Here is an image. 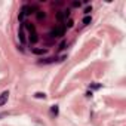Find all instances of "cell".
Listing matches in <instances>:
<instances>
[{
  "instance_id": "obj_3",
  "label": "cell",
  "mask_w": 126,
  "mask_h": 126,
  "mask_svg": "<svg viewBox=\"0 0 126 126\" xmlns=\"http://www.w3.org/2000/svg\"><path fill=\"white\" fill-rule=\"evenodd\" d=\"M65 31H67V28L64 25H56L47 33V37L49 39H59L62 36H65Z\"/></svg>"
},
{
  "instance_id": "obj_10",
  "label": "cell",
  "mask_w": 126,
  "mask_h": 126,
  "mask_svg": "<svg viewBox=\"0 0 126 126\" xmlns=\"http://www.w3.org/2000/svg\"><path fill=\"white\" fill-rule=\"evenodd\" d=\"M31 52L36 53V55H43V53H46V49H36V47H33Z\"/></svg>"
},
{
  "instance_id": "obj_8",
  "label": "cell",
  "mask_w": 126,
  "mask_h": 126,
  "mask_svg": "<svg viewBox=\"0 0 126 126\" xmlns=\"http://www.w3.org/2000/svg\"><path fill=\"white\" fill-rule=\"evenodd\" d=\"M34 14H36V16H37V19H45V16H46V15H45V12H43V11H40V9H37Z\"/></svg>"
},
{
  "instance_id": "obj_15",
  "label": "cell",
  "mask_w": 126,
  "mask_h": 126,
  "mask_svg": "<svg viewBox=\"0 0 126 126\" xmlns=\"http://www.w3.org/2000/svg\"><path fill=\"white\" fill-rule=\"evenodd\" d=\"M82 5H83L82 2H73V3H71V6H73V8H80Z\"/></svg>"
},
{
  "instance_id": "obj_2",
  "label": "cell",
  "mask_w": 126,
  "mask_h": 126,
  "mask_svg": "<svg viewBox=\"0 0 126 126\" xmlns=\"http://www.w3.org/2000/svg\"><path fill=\"white\" fill-rule=\"evenodd\" d=\"M34 11H37V8H36L34 5H24V6L19 9V14H18V19H19V22H21V24L25 22V18L30 16L31 14H34Z\"/></svg>"
},
{
  "instance_id": "obj_12",
  "label": "cell",
  "mask_w": 126,
  "mask_h": 126,
  "mask_svg": "<svg viewBox=\"0 0 126 126\" xmlns=\"http://www.w3.org/2000/svg\"><path fill=\"white\" fill-rule=\"evenodd\" d=\"M91 12H92V5H91V6H86V8H85V11H83L85 16H88V15H89Z\"/></svg>"
},
{
  "instance_id": "obj_11",
  "label": "cell",
  "mask_w": 126,
  "mask_h": 126,
  "mask_svg": "<svg viewBox=\"0 0 126 126\" xmlns=\"http://www.w3.org/2000/svg\"><path fill=\"white\" fill-rule=\"evenodd\" d=\"M36 98H39V99H45L46 98V94L45 92H36V95H34Z\"/></svg>"
},
{
  "instance_id": "obj_14",
  "label": "cell",
  "mask_w": 126,
  "mask_h": 126,
  "mask_svg": "<svg viewBox=\"0 0 126 126\" xmlns=\"http://www.w3.org/2000/svg\"><path fill=\"white\" fill-rule=\"evenodd\" d=\"M101 86H102L101 83H92L89 88H92V89H95V91H96V89H101Z\"/></svg>"
},
{
  "instance_id": "obj_4",
  "label": "cell",
  "mask_w": 126,
  "mask_h": 126,
  "mask_svg": "<svg viewBox=\"0 0 126 126\" xmlns=\"http://www.w3.org/2000/svg\"><path fill=\"white\" fill-rule=\"evenodd\" d=\"M68 18H70V9H62V11L56 12V21L61 25H65V22H67Z\"/></svg>"
},
{
  "instance_id": "obj_6",
  "label": "cell",
  "mask_w": 126,
  "mask_h": 126,
  "mask_svg": "<svg viewBox=\"0 0 126 126\" xmlns=\"http://www.w3.org/2000/svg\"><path fill=\"white\" fill-rule=\"evenodd\" d=\"M8 99H9V91H5L0 94V107H3L8 104Z\"/></svg>"
},
{
  "instance_id": "obj_5",
  "label": "cell",
  "mask_w": 126,
  "mask_h": 126,
  "mask_svg": "<svg viewBox=\"0 0 126 126\" xmlns=\"http://www.w3.org/2000/svg\"><path fill=\"white\" fill-rule=\"evenodd\" d=\"M18 39H19V43H21V45H27V43H28L27 33H25V30H24L22 24H21V27H19V30H18Z\"/></svg>"
},
{
  "instance_id": "obj_9",
  "label": "cell",
  "mask_w": 126,
  "mask_h": 126,
  "mask_svg": "<svg viewBox=\"0 0 126 126\" xmlns=\"http://www.w3.org/2000/svg\"><path fill=\"white\" fill-rule=\"evenodd\" d=\"M91 22H92V16H91V15L85 16V18H83V21H82V24H83V25H89Z\"/></svg>"
},
{
  "instance_id": "obj_16",
  "label": "cell",
  "mask_w": 126,
  "mask_h": 126,
  "mask_svg": "<svg viewBox=\"0 0 126 126\" xmlns=\"http://www.w3.org/2000/svg\"><path fill=\"white\" fill-rule=\"evenodd\" d=\"M3 116H5V114H0V119H2V117H3Z\"/></svg>"
},
{
  "instance_id": "obj_1",
  "label": "cell",
  "mask_w": 126,
  "mask_h": 126,
  "mask_svg": "<svg viewBox=\"0 0 126 126\" xmlns=\"http://www.w3.org/2000/svg\"><path fill=\"white\" fill-rule=\"evenodd\" d=\"M22 27L27 33V39H28V43L31 45H36L39 42V34H37V30H36V25L31 24V22H22Z\"/></svg>"
},
{
  "instance_id": "obj_7",
  "label": "cell",
  "mask_w": 126,
  "mask_h": 126,
  "mask_svg": "<svg viewBox=\"0 0 126 126\" xmlns=\"http://www.w3.org/2000/svg\"><path fill=\"white\" fill-rule=\"evenodd\" d=\"M58 113H59L58 105H52V107H50V116H52V117H58Z\"/></svg>"
},
{
  "instance_id": "obj_13",
  "label": "cell",
  "mask_w": 126,
  "mask_h": 126,
  "mask_svg": "<svg viewBox=\"0 0 126 126\" xmlns=\"http://www.w3.org/2000/svg\"><path fill=\"white\" fill-rule=\"evenodd\" d=\"M67 46H68V43H67V42H61V45H59L58 50H64V49H65Z\"/></svg>"
}]
</instances>
